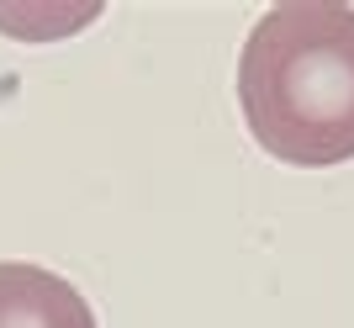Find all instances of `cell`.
<instances>
[{
  "mask_svg": "<svg viewBox=\"0 0 354 328\" xmlns=\"http://www.w3.org/2000/svg\"><path fill=\"white\" fill-rule=\"evenodd\" d=\"M238 106L254 143L301 170L354 159V6L281 0L243 37Z\"/></svg>",
  "mask_w": 354,
  "mask_h": 328,
  "instance_id": "obj_1",
  "label": "cell"
},
{
  "mask_svg": "<svg viewBox=\"0 0 354 328\" xmlns=\"http://www.w3.org/2000/svg\"><path fill=\"white\" fill-rule=\"evenodd\" d=\"M0 328H95V313L64 275L0 259Z\"/></svg>",
  "mask_w": 354,
  "mask_h": 328,
  "instance_id": "obj_2",
  "label": "cell"
},
{
  "mask_svg": "<svg viewBox=\"0 0 354 328\" xmlns=\"http://www.w3.org/2000/svg\"><path fill=\"white\" fill-rule=\"evenodd\" d=\"M106 0H0V32L16 43H59L101 21Z\"/></svg>",
  "mask_w": 354,
  "mask_h": 328,
  "instance_id": "obj_3",
  "label": "cell"
}]
</instances>
